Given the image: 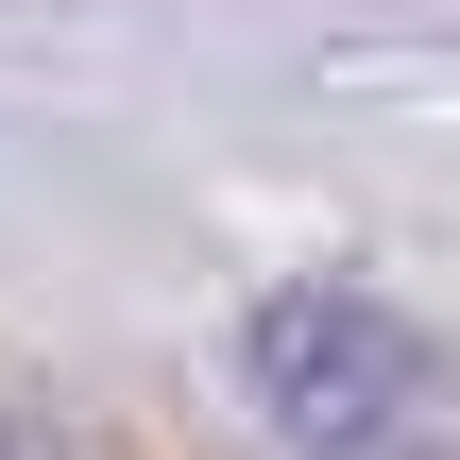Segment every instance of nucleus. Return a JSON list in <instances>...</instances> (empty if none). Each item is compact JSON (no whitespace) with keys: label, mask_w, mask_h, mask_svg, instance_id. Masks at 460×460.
<instances>
[{"label":"nucleus","mask_w":460,"mask_h":460,"mask_svg":"<svg viewBox=\"0 0 460 460\" xmlns=\"http://www.w3.org/2000/svg\"><path fill=\"white\" fill-rule=\"evenodd\" d=\"M0 460H85V427H68L51 393H17V376H0Z\"/></svg>","instance_id":"obj_2"},{"label":"nucleus","mask_w":460,"mask_h":460,"mask_svg":"<svg viewBox=\"0 0 460 460\" xmlns=\"http://www.w3.org/2000/svg\"><path fill=\"white\" fill-rule=\"evenodd\" d=\"M239 376H256L273 444H307V460H444L460 444L444 358H427L393 307H358V290H273V307L239 324Z\"/></svg>","instance_id":"obj_1"}]
</instances>
